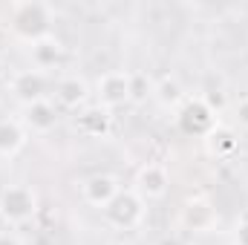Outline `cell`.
<instances>
[{"mask_svg":"<svg viewBox=\"0 0 248 245\" xmlns=\"http://www.w3.org/2000/svg\"><path fill=\"white\" fill-rule=\"evenodd\" d=\"M0 245H23L15 231H0Z\"/></svg>","mask_w":248,"mask_h":245,"instance_id":"cell-20","label":"cell"},{"mask_svg":"<svg viewBox=\"0 0 248 245\" xmlns=\"http://www.w3.org/2000/svg\"><path fill=\"white\" fill-rule=\"evenodd\" d=\"M205 147H208V153H211L214 159H228V156H234V153L240 150V138H237V133H234L231 127L217 124V127L205 136Z\"/></svg>","mask_w":248,"mask_h":245,"instance_id":"cell-14","label":"cell"},{"mask_svg":"<svg viewBox=\"0 0 248 245\" xmlns=\"http://www.w3.org/2000/svg\"><path fill=\"white\" fill-rule=\"evenodd\" d=\"M52 23H55V9L49 3L17 0V3L9 6V29L26 44H38V41L49 38Z\"/></svg>","mask_w":248,"mask_h":245,"instance_id":"cell-1","label":"cell"},{"mask_svg":"<svg viewBox=\"0 0 248 245\" xmlns=\"http://www.w3.org/2000/svg\"><path fill=\"white\" fill-rule=\"evenodd\" d=\"M95 98L104 110H119L124 104H133V92H130V72L124 69H110L104 75H98L95 81Z\"/></svg>","mask_w":248,"mask_h":245,"instance_id":"cell-5","label":"cell"},{"mask_svg":"<svg viewBox=\"0 0 248 245\" xmlns=\"http://www.w3.org/2000/svg\"><path fill=\"white\" fill-rule=\"evenodd\" d=\"M234 119H237V124H240L243 130H248V95H243V98L237 101V107H234Z\"/></svg>","mask_w":248,"mask_h":245,"instance_id":"cell-18","label":"cell"},{"mask_svg":"<svg viewBox=\"0 0 248 245\" xmlns=\"http://www.w3.org/2000/svg\"><path fill=\"white\" fill-rule=\"evenodd\" d=\"M104 216L113 228L119 231H133L144 222V199L133 190V187H122L119 196L104 208Z\"/></svg>","mask_w":248,"mask_h":245,"instance_id":"cell-3","label":"cell"},{"mask_svg":"<svg viewBox=\"0 0 248 245\" xmlns=\"http://www.w3.org/2000/svg\"><path fill=\"white\" fill-rule=\"evenodd\" d=\"M119 190H122V184H119V179H116L113 173H93L90 179L81 182V199H84L87 205L104 211V208L119 196Z\"/></svg>","mask_w":248,"mask_h":245,"instance_id":"cell-8","label":"cell"},{"mask_svg":"<svg viewBox=\"0 0 248 245\" xmlns=\"http://www.w3.org/2000/svg\"><path fill=\"white\" fill-rule=\"evenodd\" d=\"M9 90H12V95H15V101L20 107H29L35 101L46 98V75L41 69H35V66L32 69H20V72L12 75Z\"/></svg>","mask_w":248,"mask_h":245,"instance_id":"cell-7","label":"cell"},{"mask_svg":"<svg viewBox=\"0 0 248 245\" xmlns=\"http://www.w3.org/2000/svg\"><path fill=\"white\" fill-rule=\"evenodd\" d=\"M75 130L87 138H107L113 130V113L101 104H87L75 113Z\"/></svg>","mask_w":248,"mask_h":245,"instance_id":"cell-9","label":"cell"},{"mask_svg":"<svg viewBox=\"0 0 248 245\" xmlns=\"http://www.w3.org/2000/svg\"><path fill=\"white\" fill-rule=\"evenodd\" d=\"M234 243L237 245H248V219H243L234 231Z\"/></svg>","mask_w":248,"mask_h":245,"instance_id":"cell-19","label":"cell"},{"mask_svg":"<svg viewBox=\"0 0 248 245\" xmlns=\"http://www.w3.org/2000/svg\"><path fill=\"white\" fill-rule=\"evenodd\" d=\"M217 208L211 205V199L205 196H193L187 199L185 208H182V225L193 234H211L214 225H217Z\"/></svg>","mask_w":248,"mask_h":245,"instance_id":"cell-10","label":"cell"},{"mask_svg":"<svg viewBox=\"0 0 248 245\" xmlns=\"http://www.w3.org/2000/svg\"><path fill=\"white\" fill-rule=\"evenodd\" d=\"M133 190L144 199V202H156V199H165L168 190H170V173L165 165H156V162H147L139 168L136 173V184Z\"/></svg>","mask_w":248,"mask_h":245,"instance_id":"cell-6","label":"cell"},{"mask_svg":"<svg viewBox=\"0 0 248 245\" xmlns=\"http://www.w3.org/2000/svg\"><path fill=\"white\" fill-rule=\"evenodd\" d=\"M153 101H156L159 107H165V110L182 107V101H185V90H182V84H179L176 78L165 75V78L153 81Z\"/></svg>","mask_w":248,"mask_h":245,"instance_id":"cell-16","label":"cell"},{"mask_svg":"<svg viewBox=\"0 0 248 245\" xmlns=\"http://www.w3.org/2000/svg\"><path fill=\"white\" fill-rule=\"evenodd\" d=\"M130 92H133V101H147L153 98V81L141 72H130Z\"/></svg>","mask_w":248,"mask_h":245,"instance_id":"cell-17","label":"cell"},{"mask_svg":"<svg viewBox=\"0 0 248 245\" xmlns=\"http://www.w3.org/2000/svg\"><path fill=\"white\" fill-rule=\"evenodd\" d=\"M107 245H130V243H127V240H110Z\"/></svg>","mask_w":248,"mask_h":245,"instance_id":"cell-21","label":"cell"},{"mask_svg":"<svg viewBox=\"0 0 248 245\" xmlns=\"http://www.w3.org/2000/svg\"><path fill=\"white\" fill-rule=\"evenodd\" d=\"M26 144V127L17 119H0V156L9 159L20 153Z\"/></svg>","mask_w":248,"mask_h":245,"instance_id":"cell-15","label":"cell"},{"mask_svg":"<svg viewBox=\"0 0 248 245\" xmlns=\"http://www.w3.org/2000/svg\"><path fill=\"white\" fill-rule=\"evenodd\" d=\"M90 95H93L90 84L84 78H78V75H63V78L55 81V101L61 104L63 110H81V107H87Z\"/></svg>","mask_w":248,"mask_h":245,"instance_id":"cell-11","label":"cell"},{"mask_svg":"<svg viewBox=\"0 0 248 245\" xmlns=\"http://www.w3.org/2000/svg\"><path fill=\"white\" fill-rule=\"evenodd\" d=\"M63 55H66V46H63L61 38H55V35H49V38L32 44V66L41 69V72L58 66V63L63 61Z\"/></svg>","mask_w":248,"mask_h":245,"instance_id":"cell-13","label":"cell"},{"mask_svg":"<svg viewBox=\"0 0 248 245\" xmlns=\"http://www.w3.org/2000/svg\"><path fill=\"white\" fill-rule=\"evenodd\" d=\"M217 113L211 110V104L196 95V98H185L182 107L176 110V127L185 133V136H196V138H205L214 127H217Z\"/></svg>","mask_w":248,"mask_h":245,"instance_id":"cell-4","label":"cell"},{"mask_svg":"<svg viewBox=\"0 0 248 245\" xmlns=\"http://www.w3.org/2000/svg\"><path fill=\"white\" fill-rule=\"evenodd\" d=\"M20 124H23L26 130H32V133H38V136L52 133L55 124H58V107H55L49 98L35 101V104L23 107V119H20Z\"/></svg>","mask_w":248,"mask_h":245,"instance_id":"cell-12","label":"cell"},{"mask_svg":"<svg viewBox=\"0 0 248 245\" xmlns=\"http://www.w3.org/2000/svg\"><path fill=\"white\" fill-rule=\"evenodd\" d=\"M38 214V193L32 190V184H6L0 190V219L9 228L26 225L32 216Z\"/></svg>","mask_w":248,"mask_h":245,"instance_id":"cell-2","label":"cell"}]
</instances>
